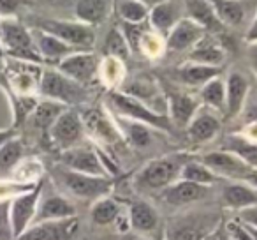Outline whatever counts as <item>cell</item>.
<instances>
[{"instance_id": "603a6c76", "label": "cell", "mask_w": 257, "mask_h": 240, "mask_svg": "<svg viewBox=\"0 0 257 240\" xmlns=\"http://www.w3.org/2000/svg\"><path fill=\"white\" fill-rule=\"evenodd\" d=\"M74 20L95 29L104 23L114 8V0H67Z\"/></svg>"}, {"instance_id": "4dcf8cb0", "label": "cell", "mask_w": 257, "mask_h": 240, "mask_svg": "<svg viewBox=\"0 0 257 240\" xmlns=\"http://www.w3.org/2000/svg\"><path fill=\"white\" fill-rule=\"evenodd\" d=\"M23 159H25V143L16 134L0 147V180L11 179Z\"/></svg>"}, {"instance_id": "83f0119b", "label": "cell", "mask_w": 257, "mask_h": 240, "mask_svg": "<svg viewBox=\"0 0 257 240\" xmlns=\"http://www.w3.org/2000/svg\"><path fill=\"white\" fill-rule=\"evenodd\" d=\"M187 60L194 64L211 65V67H222L225 62V48L220 41L211 34H206L192 50L187 53Z\"/></svg>"}, {"instance_id": "f5cc1de1", "label": "cell", "mask_w": 257, "mask_h": 240, "mask_svg": "<svg viewBox=\"0 0 257 240\" xmlns=\"http://www.w3.org/2000/svg\"><path fill=\"white\" fill-rule=\"evenodd\" d=\"M206 240H217V231H215V233H213V235H211V236H208Z\"/></svg>"}, {"instance_id": "ee69618b", "label": "cell", "mask_w": 257, "mask_h": 240, "mask_svg": "<svg viewBox=\"0 0 257 240\" xmlns=\"http://www.w3.org/2000/svg\"><path fill=\"white\" fill-rule=\"evenodd\" d=\"M9 201L11 200L0 201V240H16L9 215Z\"/></svg>"}, {"instance_id": "681fc988", "label": "cell", "mask_w": 257, "mask_h": 240, "mask_svg": "<svg viewBox=\"0 0 257 240\" xmlns=\"http://www.w3.org/2000/svg\"><path fill=\"white\" fill-rule=\"evenodd\" d=\"M16 129L15 127H8V129H0V147L6 143L8 140H11L13 136H16Z\"/></svg>"}, {"instance_id": "7bdbcfd3", "label": "cell", "mask_w": 257, "mask_h": 240, "mask_svg": "<svg viewBox=\"0 0 257 240\" xmlns=\"http://www.w3.org/2000/svg\"><path fill=\"white\" fill-rule=\"evenodd\" d=\"M166 50V39L162 36H159L157 32H154L152 29H147L145 34L141 36L140 41V51L138 53L145 55L148 58H157L164 53Z\"/></svg>"}, {"instance_id": "f1b7e54d", "label": "cell", "mask_w": 257, "mask_h": 240, "mask_svg": "<svg viewBox=\"0 0 257 240\" xmlns=\"http://www.w3.org/2000/svg\"><path fill=\"white\" fill-rule=\"evenodd\" d=\"M113 120L116 124L118 131H120L121 138H123V143H127L128 147L133 148H147L154 143V131L147 124L136 122V120H131V118H123L113 115Z\"/></svg>"}, {"instance_id": "d6986e66", "label": "cell", "mask_w": 257, "mask_h": 240, "mask_svg": "<svg viewBox=\"0 0 257 240\" xmlns=\"http://www.w3.org/2000/svg\"><path fill=\"white\" fill-rule=\"evenodd\" d=\"M208 193H210V187L197 186V184L180 179L169 187H166L164 191H161L157 194V198L164 205H168L169 208H183L196 203V201L204 200L208 196Z\"/></svg>"}, {"instance_id": "f6af8a7d", "label": "cell", "mask_w": 257, "mask_h": 240, "mask_svg": "<svg viewBox=\"0 0 257 240\" xmlns=\"http://www.w3.org/2000/svg\"><path fill=\"white\" fill-rule=\"evenodd\" d=\"M27 4V0H0V20L16 18V13Z\"/></svg>"}, {"instance_id": "9a60e30c", "label": "cell", "mask_w": 257, "mask_h": 240, "mask_svg": "<svg viewBox=\"0 0 257 240\" xmlns=\"http://www.w3.org/2000/svg\"><path fill=\"white\" fill-rule=\"evenodd\" d=\"M118 90L127 94V96L134 97V99L141 101V103L147 104L148 108H152V110L157 111V113H164V111H161V106L166 108L164 90H162L161 83H159L154 76L138 74L131 79H125Z\"/></svg>"}, {"instance_id": "1f68e13d", "label": "cell", "mask_w": 257, "mask_h": 240, "mask_svg": "<svg viewBox=\"0 0 257 240\" xmlns=\"http://www.w3.org/2000/svg\"><path fill=\"white\" fill-rule=\"evenodd\" d=\"M183 4H185L187 18L194 20L208 34H217L224 29L217 20V16H215L213 8L210 6L208 0H185Z\"/></svg>"}, {"instance_id": "7402d4cb", "label": "cell", "mask_w": 257, "mask_h": 240, "mask_svg": "<svg viewBox=\"0 0 257 240\" xmlns=\"http://www.w3.org/2000/svg\"><path fill=\"white\" fill-rule=\"evenodd\" d=\"M220 205L227 210H246L257 207V189L246 182L225 180L220 187Z\"/></svg>"}, {"instance_id": "484cf974", "label": "cell", "mask_w": 257, "mask_h": 240, "mask_svg": "<svg viewBox=\"0 0 257 240\" xmlns=\"http://www.w3.org/2000/svg\"><path fill=\"white\" fill-rule=\"evenodd\" d=\"M30 32H32L34 43H36V48H37V51H39L43 62H48V64L57 65L58 62L64 60L65 57H69L71 53L78 51V50H74L72 46H69V44H65L64 41H60L58 37L44 32V30H39V29H34V27H30Z\"/></svg>"}, {"instance_id": "8d00e7d4", "label": "cell", "mask_w": 257, "mask_h": 240, "mask_svg": "<svg viewBox=\"0 0 257 240\" xmlns=\"http://www.w3.org/2000/svg\"><path fill=\"white\" fill-rule=\"evenodd\" d=\"M114 8L120 16L121 23L128 25H141L148 22L150 8L143 0H114Z\"/></svg>"}, {"instance_id": "836d02e7", "label": "cell", "mask_w": 257, "mask_h": 240, "mask_svg": "<svg viewBox=\"0 0 257 240\" xmlns=\"http://www.w3.org/2000/svg\"><path fill=\"white\" fill-rule=\"evenodd\" d=\"M199 101L204 108L217 111L218 115L224 117L225 111V79H222L220 76L210 79L208 83H204L199 90Z\"/></svg>"}, {"instance_id": "d6a6232c", "label": "cell", "mask_w": 257, "mask_h": 240, "mask_svg": "<svg viewBox=\"0 0 257 240\" xmlns=\"http://www.w3.org/2000/svg\"><path fill=\"white\" fill-rule=\"evenodd\" d=\"M65 110L64 104L55 103V101L50 99H43L37 103L36 110L30 113V117L27 118V122L34 127L36 131L43 133L44 136H48L50 133V127L53 126V122L58 118V115Z\"/></svg>"}, {"instance_id": "5b68a950", "label": "cell", "mask_w": 257, "mask_h": 240, "mask_svg": "<svg viewBox=\"0 0 257 240\" xmlns=\"http://www.w3.org/2000/svg\"><path fill=\"white\" fill-rule=\"evenodd\" d=\"M107 104L111 106L113 113L118 115V117L131 118V120H136V122L147 124L152 129L162 131V133H173L175 131L168 115L157 113V111L148 108L141 101L134 99V97L127 96V94L120 92V90H109L107 92Z\"/></svg>"}, {"instance_id": "5bb4252c", "label": "cell", "mask_w": 257, "mask_h": 240, "mask_svg": "<svg viewBox=\"0 0 257 240\" xmlns=\"http://www.w3.org/2000/svg\"><path fill=\"white\" fill-rule=\"evenodd\" d=\"M41 196H43V184L39 182L34 189L18 194V196H15L9 201V215H11L15 238L23 235L34 224Z\"/></svg>"}, {"instance_id": "d4e9b609", "label": "cell", "mask_w": 257, "mask_h": 240, "mask_svg": "<svg viewBox=\"0 0 257 240\" xmlns=\"http://www.w3.org/2000/svg\"><path fill=\"white\" fill-rule=\"evenodd\" d=\"M248 79L239 71H232L225 78V118H236L243 111L248 96Z\"/></svg>"}, {"instance_id": "4316f807", "label": "cell", "mask_w": 257, "mask_h": 240, "mask_svg": "<svg viewBox=\"0 0 257 240\" xmlns=\"http://www.w3.org/2000/svg\"><path fill=\"white\" fill-rule=\"evenodd\" d=\"M74 215L76 207L71 200H67L62 194H48V196H41L34 222L60 221V219H69Z\"/></svg>"}, {"instance_id": "4fadbf2b", "label": "cell", "mask_w": 257, "mask_h": 240, "mask_svg": "<svg viewBox=\"0 0 257 240\" xmlns=\"http://www.w3.org/2000/svg\"><path fill=\"white\" fill-rule=\"evenodd\" d=\"M99 64L100 58L90 51H74L64 60L58 62L55 67L71 78L72 82L79 83L83 87H90L95 79H99Z\"/></svg>"}, {"instance_id": "52a82bcc", "label": "cell", "mask_w": 257, "mask_h": 240, "mask_svg": "<svg viewBox=\"0 0 257 240\" xmlns=\"http://www.w3.org/2000/svg\"><path fill=\"white\" fill-rule=\"evenodd\" d=\"M32 27L58 37L60 41H64L65 44H69L78 51H90L95 44V29L85 25V23L76 22V20L36 16V18H32Z\"/></svg>"}, {"instance_id": "816d5d0a", "label": "cell", "mask_w": 257, "mask_h": 240, "mask_svg": "<svg viewBox=\"0 0 257 240\" xmlns=\"http://www.w3.org/2000/svg\"><path fill=\"white\" fill-rule=\"evenodd\" d=\"M217 240H232V238H231V235L227 233V229L218 228L217 229Z\"/></svg>"}, {"instance_id": "e575fe53", "label": "cell", "mask_w": 257, "mask_h": 240, "mask_svg": "<svg viewBox=\"0 0 257 240\" xmlns=\"http://www.w3.org/2000/svg\"><path fill=\"white\" fill-rule=\"evenodd\" d=\"M222 27H239L245 18V8L239 0H208Z\"/></svg>"}, {"instance_id": "ffe728a7", "label": "cell", "mask_w": 257, "mask_h": 240, "mask_svg": "<svg viewBox=\"0 0 257 240\" xmlns=\"http://www.w3.org/2000/svg\"><path fill=\"white\" fill-rule=\"evenodd\" d=\"M206 34V30L197 25L194 20L183 16L166 37V50L175 51V53H183V51L189 53Z\"/></svg>"}, {"instance_id": "ab89813d", "label": "cell", "mask_w": 257, "mask_h": 240, "mask_svg": "<svg viewBox=\"0 0 257 240\" xmlns=\"http://www.w3.org/2000/svg\"><path fill=\"white\" fill-rule=\"evenodd\" d=\"M99 79L109 90H118L125 82V62L113 57H104L99 64Z\"/></svg>"}, {"instance_id": "2e32d148", "label": "cell", "mask_w": 257, "mask_h": 240, "mask_svg": "<svg viewBox=\"0 0 257 240\" xmlns=\"http://www.w3.org/2000/svg\"><path fill=\"white\" fill-rule=\"evenodd\" d=\"M164 96L166 113H168L173 127H178V129H185L194 118V115L197 113V110L203 106L199 97H196L190 92H185V90H166Z\"/></svg>"}, {"instance_id": "6da1fadb", "label": "cell", "mask_w": 257, "mask_h": 240, "mask_svg": "<svg viewBox=\"0 0 257 240\" xmlns=\"http://www.w3.org/2000/svg\"><path fill=\"white\" fill-rule=\"evenodd\" d=\"M190 159H192V155L189 152H173V154L152 159L134 175L133 186L140 193L159 194L166 187L180 180L182 168Z\"/></svg>"}, {"instance_id": "ac0fdd59", "label": "cell", "mask_w": 257, "mask_h": 240, "mask_svg": "<svg viewBox=\"0 0 257 240\" xmlns=\"http://www.w3.org/2000/svg\"><path fill=\"white\" fill-rule=\"evenodd\" d=\"M222 129V117L217 111L210 110V108L201 106L190 124L185 127L187 138L190 143L194 145H204L210 143L211 140L217 138V134Z\"/></svg>"}, {"instance_id": "277c9868", "label": "cell", "mask_w": 257, "mask_h": 240, "mask_svg": "<svg viewBox=\"0 0 257 240\" xmlns=\"http://www.w3.org/2000/svg\"><path fill=\"white\" fill-rule=\"evenodd\" d=\"M39 96L43 99H50L64 104L65 108L81 106L88 101L86 87L72 82L65 74H62L57 67H43L39 82Z\"/></svg>"}, {"instance_id": "74e56055", "label": "cell", "mask_w": 257, "mask_h": 240, "mask_svg": "<svg viewBox=\"0 0 257 240\" xmlns=\"http://www.w3.org/2000/svg\"><path fill=\"white\" fill-rule=\"evenodd\" d=\"M222 148L236 154L241 161H245L250 168L257 170V141L246 140L241 134H231V136L225 138Z\"/></svg>"}, {"instance_id": "44dd1931", "label": "cell", "mask_w": 257, "mask_h": 240, "mask_svg": "<svg viewBox=\"0 0 257 240\" xmlns=\"http://www.w3.org/2000/svg\"><path fill=\"white\" fill-rule=\"evenodd\" d=\"M183 11L185 4H182V0H162L150 9L148 15L150 29L166 39L173 27L183 18Z\"/></svg>"}, {"instance_id": "f35d334b", "label": "cell", "mask_w": 257, "mask_h": 240, "mask_svg": "<svg viewBox=\"0 0 257 240\" xmlns=\"http://www.w3.org/2000/svg\"><path fill=\"white\" fill-rule=\"evenodd\" d=\"M180 179L187 180V182L197 184V186H204V187L215 186V184L220 180L206 165L201 163V159H194V157L182 168Z\"/></svg>"}, {"instance_id": "8fae6325", "label": "cell", "mask_w": 257, "mask_h": 240, "mask_svg": "<svg viewBox=\"0 0 257 240\" xmlns=\"http://www.w3.org/2000/svg\"><path fill=\"white\" fill-rule=\"evenodd\" d=\"M58 165L67 170H72V172L85 173V175L111 177L102 163L100 148L92 147V145H86V143H81L74 148L60 152Z\"/></svg>"}, {"instance_id": "8992f818", "label": "cell", "mask_w": 257, "mask_h": 240, "mask_svg": "<svg viewBox=\"0 0 257 240\" xmlns=\"http://www.w3.org/2000/svg\"><path fill=\"white\" fill-rule=\"evenodd\" d=\"M2 22V32H0V44L4 48L8 58L15 60L32 62V64L43 65L39 51L34 43L30 27L22 23L18 18H4Z\"/></svg>"}, {"instance_id": "7dc6e473", "label": "cell", "mask_w": 257, "mask_h": 240, "mask_svg": "<svg viewBox=\"0 0 257 240\" xmlns=\"http://www.w3.org/2000/svg\"><path fill=\"white\" fill-rule=\"evenodd\" d=\"M246 60H248V65L252 67V71L257 74V43L248 44V48H246Z\"/></svg>"}, {"instance_id": "9c48e42d", "label": "cell", "mask_w": 257, "mask_h": 240, "mask_svg": "<svg viewBox=\"0 0 257 240\" xmlns=\"http://www.w3.org/2000/svg\"><path fill=\"white\" fill-rule=\"evenodd\" d=\"M83 120V127L88 138L102 147H120L123 145L120 131L114 124L113 117L106 113L100 106H86L79 111Z\"/></svg>"}, {"instance_id": "cb8c5ba5", "label": "cell", "mask_w": 257, "mask_h": 240, "mask_svg": "<svg viewBox=\"0 0 257 240\" xmlns=\"http://www.w3.org/2000/svg\"><path fill=\"white\" fill-rule=\"evenodd\" d=\"M127 219L131 229L141 233V235H152L161 224V214L147 200H136L128 205Z\"/></svg>"}, {"instance_id": "c3c4849f", "label": "cell", "mask_w": 257, "mask_h": 240, "mask_svg": "<svg viewBox=\"0 0 257 240\" xmlns=\"http://www.w3.org/2000/svg\"><path fill=\"white\" fill-rule=\"evenodd\" d=\"M245 41H246V44L257 43V11H255V16H253L252 23H250L248 30H246V34H245Z\"/></svg>"}, {"instance_id": "7a4b0ae2", "label": "cell", "mask_w": 257, "mask_h": 240, "mask_svg": "<svg viewBox=\"0 0 257 240\" xmlns=\"http://www.w3.org/2000/svg\"><path fill=\"white\" fill-rule=\"evenodd\" d=\"M220 228V215L213 210H192L169 219L164 240H206Z\"/></svg>"}, {"instance_id": "ba28073f", "label": "cell", "mask_w": 257, "mask_h": 240, "mask_svg": "<svg viewBox=\"0 0 257 240\" xmlns=\"http://www.w3.org/2000/svg\"><path fill=\"white\" fill-rule=\"evenodd\" d=\"M85 138L86 133L83 127L81 115L76 108H65L58 115V118L53 122V126L50 127V133H48V140L60 152L85 143Z\"/></svg>"}, {"instance_id": "f546056e", "label": "cell", "mask_w": 257, "mask_h": 240, "mask_svg": "<svg viewBox=\"0 0 257 240\" xmlns=\"http://www.w3.org/2000/svg\"><path fill=\"white\" fill-rule=\"evenodd\" d=\"M222 67H211V65L203 64H194V62L187 60L185 64L178 65L173 71V78L183 87H194V89H201L204 83L210 79L220 76Z\"/></svg>"}, {"instance_id": "11a10c76", "label": "cell", "mask_w": 257, "mask_h": 240, "mask_svg": "<svg viewBox=\"0 0 257 240\" xmlns=\"http://www.w3.org/2000/svg\"><path fill=\"white\" fill-rule=\"evenodd\" d=\"M0 32H2V22H0Z\"/></svg>"}, {"instance_id": "f907efd6", "label": "cell", "mask_w": 257, "mask_h": 240, "mask_svg": "<svg viewBox=\"0 0 257 240\" xmlns=\"http://www.w3.org/2000/svg\"><path fill=\"white\" fill-rule=\"evenodd\" d=\"M6 60H8V55H6L4 48H2V44H0V74H2V72H4Z\"/></svg>"}, {"instance_id": "db71d44e", "label": "cell", "mask_w": 257, "mask_h": 240, "mask_svg": "<svg viewBox=\"0 0 257 240\" xmlns=\"http://www.w3.org/2000/svg\"><path fill=\"white\" fill-rule=\"evenodd\" d=\"M138 240H154V238H147V236H145V238H138Z\"/></svg>"}, {"instance_id": "e0dca14e", "label": "cell", "mask_w": 257, "mask_h": 240, "mask_svg": "<svg viewBox=\"0 0 257 240\" xmlns=\"http://www.w3.org/2000/svg\"><path fill=\"white\" fill-rule=\"evenodd\" d=\"M79 233V219L69 217L60 221L34 222L16 240H76Z\"/></svg>"}, {"instance_id": "60d3db41", "label": "cell", "mask_w": 257, "mask_h": 240, "mask_svg": "<svg viewBox=\"0 0 257 240\" xmlns=\"http://www.w3.org/2000/svg\"><path fill=\"white\" fill-rule=\"evenodd\" d=\"M104 55L106 57H113L118 58V60L125 62L128 57H131V48H128V43L125 39L123 32L120 29H111L107 32L106 39H104Z\"/></svg>"}, {"instance_id": "7c38bea8", "label": "cell", "mask_w": 257, "mask_h": 240, "mask_svg": "<svg viewBox=\"0 0 257 240\" xmlns=\"http://www.w3.org/2000/svg\"><path fill=\"white\" fill-rule=\"evenodd\" d=\"M2 74L8 76L11 92L16 96H36V94H39V82L41 74H43V67L39 64L8 58Z\"/></svg>"}, {"instance_id": "3957f363", "label": "cell", "mask_w": 257, "mask_h": 240, "mask_svg": "<svg viewBox=\"0 0 257 240\" xmlns=\"http://www.w3.org/2000/svg\"><path fill=\"white\" fill-rule=\"evenodd\" d=\"M53 177L58 186L64 187L65 193L78 198V200L92 201V203L104 196H109L114 184L111 177L85 175V173L72 172V170H67L60 165L53 170Z\"/></svg>"}, {"instance_id": "bcb514c9", "label": "cell", "mask_w": 257, "mask_h": 240, "mask_svg": "<svg viewBox=\"0 0 257 240\" xmlns=\"http://www.w3.org/2000/svg\"><path fill=\"white\" fill-rule=\"evenodd\" d=\"M239 215H241V224L257 229V207L241 210V212H239Z\"/></svg>"}, {"instance_id": "30bf717a", "label": "cell", "mask_w": 257, "mask_h": 240, "mask_svg": "<svg viewBox=\"0 0 257 240\" xmlns=\"http://www.w3.org/2000/svg\"><path fill=\"white\" fill-rule=\"evenodd\" d=\"M201 163L206 165L218 179L231 180V182H248L250 177L257 172L250 168L245 161H241L236 154L224 150V148L201 155Z\"/></svg>"}, {"instance_id": "d590c367", "label": "cell", "mask_w": 257, "mask_h": 240, "mask_svg": "<svg viewBox=\"0 0 257 240\" xmlns=\"http://www.w3.org/2000/svg\"><path fill=\"white\" fill-rule=\"evenodd\" d=\"M121 214H123L121 212V205L111 196H104L100 200L93 201L92 208H90V217H92L93 224L97 226L114 224Z\"/></svg>"}, {"instance_id": "b9f144b4", "label": "cell", "mask_w": 257, "mask_h": 240, "mask_svg": "<svg viewBox=\"0 0 257 240\" xmlns=\"http://www.w3.org/2000/svg\"><path fill=\"white\" fill-rule=\"evenodd\" d=\"M13 115H15V129H18V126H22V124L27 122V118L30 117V113H32L34 110H36L37 103H39V99H37V96H16V94H13Z\"/></svg>"}]
</instances>
